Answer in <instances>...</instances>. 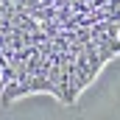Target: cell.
<instances>
[{
	"label": "cell",
	"mask_w": 120,
	"mask_h": 120,
	"mask_svg": "<svg viewBox=\"0 0 120 120\" xmlns=\"http://www.w3.org/2000/svg\"><path fill=\"white\" fill-rule=\"evenodd\" d=\"M117 56L120 0H0V103H75Z\"/></svg>",
	"instance_id": "obj_1"
}]
</instances>
